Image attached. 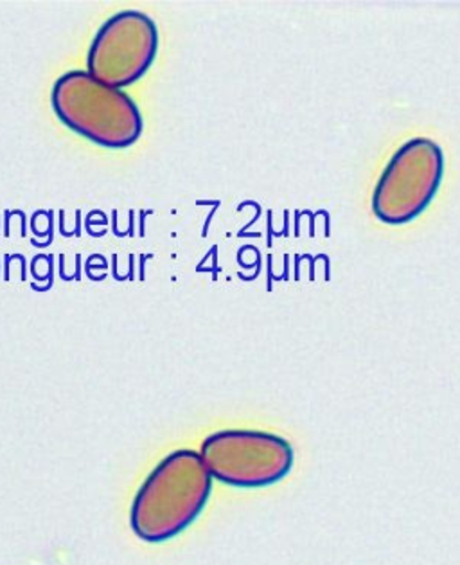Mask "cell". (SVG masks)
<instances>
[{
    "label": "cell",
    "mask_w": 460,
    "mask_h": 565,
    "mask_svg": "<svg viewBox=\"0 0 460 565\" xmlns=\"http://www.w3.org/2000/svg\"><path fill=\"white\" fill-rule=\"evenodd\" d=\"M51 105L65 127L108 150L133 147L145 130L137 103L87 71L62 74L51 90Z\"/></svg>",
    "instance_id": "cell-2"
},
{
    "label": "cell",
    "mask_w": 460,
    "mask_h": 565,
    "mask_svg": "<svg viewBox=\"0 0 460 565\" xmlns=\"http://www.w3.org/2000/svg\"><path fill=\"white\" fill-rule=\"evenodd\" d=\"M159 53V30L141 11L108 19L88 50L87 73L114 88L130 87L150 71Z\"/></svg>",
    "instance_id": "cell-5"
},
{
    "label": "cell",
    "mask_w": 460,
    "mask_h": 565,
    "mask_svg": "<svg viewBox=\"0 0 460 565\" xmlns=\"http://www.w3.org/2000/svg\"><path fill=\"white\" fill-rule=\"evenodd\" d=\"M213 481L196 450L180 449L165 456L137 490L131 532L148 544L175 539L204 512Z\"/></svg>",
    "instance_id": "cell-1"
},
{
    "label": "cell",
    "mask_w": 460,
    "mask_h": 565,
    "mask_svg": "<svg viewBox=\"0 0 460 565\" xmlns=\"http://www.w3.org/2000/svg\"><path fill=\"white\" fill-rule=\"evenodd\" d=\"M199 452L213 479L234 488L271 487L296 463L290 441L267 430H218L204 439Z\"/></svg>",
    "instance_id": "cell-3"
},
{
    "label": "cell",
    "mask_w": 460,
    "mask_h": 565,
    "mask_svg": "<svg viewBox=\"0 0 460 565\" xmlns=\"http://www.w3.org/2000/svg\"><path fill=\"white\" fill-rule=\"evenodd\" d=\"M442 177L441 147L427 137L410 139L394 153L374 188V216L387 225L410 224L434 202Z\"/></svg>",
    "instance_id": "cell-4"
}]
</instances>
